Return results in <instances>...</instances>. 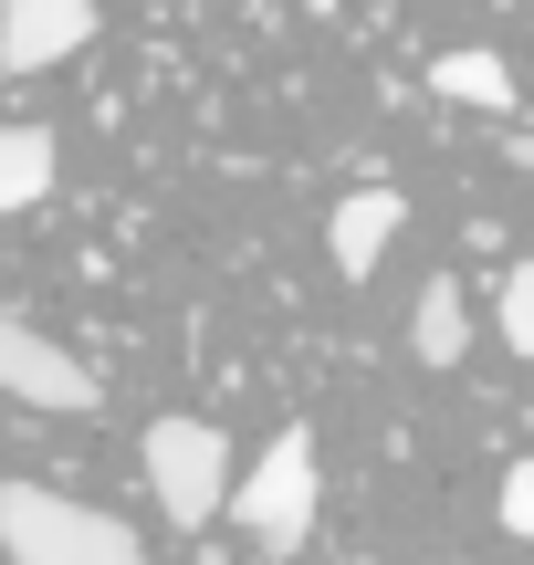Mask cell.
<instances>
[{
  "instance_id": "1",
  "label": "cell",
  "mask_w": 534,
  "mask_h": 565,
  "mask_svg": "<svg viewBox=\"0 0 534 565\" xmlns=\"http://www.w3.org/2000/svg\"><path fill=\"white\" fill-rule=\"evenodd\" d=\"M0 555L11 565H147V545L105 503H74L53 482H0Z\"/></svg>"
},
{
  "instance_id": "2",
  "label": "cell",
  "mask_w": 534,
  "mask_h": 565,
  "mask_svg": "<svg viewBox=\"0 0 534 565\" xmlns=\"http://www.w3.org/2000/svg\"><path fill=\"white\" fill-rule=\"evenodd\" d=\"M231 524L273 555H293L314 534V429H273L263 440V461L231 482Z\"/></svg>"
},
{
  "instance_id": "3",
  "label": "cell",
  "mask_w": 534,
  "mask_h": 565,
  "mask_svg": "<svg viewBox=\"0 0 534 565\" xmlns=\"http://www.w3.org/2000/svg\"><path fill=\"white\" fill-rule=\"evenodd\" d=\"M147 492H158L168 524H210L231 503V440L210 419H147Z\"/></svg>"
},
{
  "instance_id": "4",
  "label": "cell",
  "mask_w": 534,
  "mask_h": 565,
  "mask_svg": "<svg viewBox=\"0 0 534 565\" xmlns=\"http://www.w3.org/2000/svg\"><path fill=\"white\" fill-rule=\"evenodd\" d=\"M0 398L21 408H63V419H84V408H105V377L74 356L63 335H42V324L0 315Z\"/></svg>"
},
{
  "instance_id": "5",
  "label": "cell",
  "mask_w": 534,
  "mask_h": 565,
  "mask_svg": "<svg viewBox=\"0 0 534 565\" xmlns=\"http://www.w3.org/2000/svg\"><path fill=\"white\" fill-rule=\"evenodd\" d=\"M95 42V0H0V74H53Z\"/></svg>"
},
{
  "instance_id": "6",
  "label": "cell",
  "mask_w": 534,
  "mask_h": 565,
  "mask_svg": "<svg viewBox=\"0 0 534 565\" xmlns=\"http://www.w3.org/2000/svg\"><path fill=\"white\" fill-rule=\"evenodd\" d=\"M398 221H409V200H398V189H346V200H335V221H325V252H335V273H346V282H367L377 263H388Z\"/></svg>"
},
{
  "instance_id": "7",
  "label": "cell",
  "mask_w": 534,
  "mask_h": 565,
  "mask_svg": "<svg viewBox=\"0 0 534 565\" xmlns=\"http://www.w3.org/2000/svg\"><path fill=\"white\" fill-rule=\"evenodd\" d=\"M409 356L419 366H461V356H472V303H461L451 273L419 282V303H409Z\"/></svg>"
},
{
  "instance_id": "8",
  "label": "cell",
  "mask_w": 534,
  "mask_h": 565,
  "mask_svg": "<svg viewBox=\"0 0 534 565\" xmlns=\"http://www.w3.org/2000/svg\"><path fill=\"white\" fill-rule=\"evenodd\" d=\"M430 95L482 105V116H514L524 84H514V63H503V53H472V42H461V53H440V63H430Z\"/></svg>"
},
{
  "instance_id": "9",
  "label": "cell",
  "mask_w": 534,
  "mask_h": 565,
  "mask_svg": "<svg viewBox=\"0 0 534 565\" xmlns=\"http://www.w3.org/2000/svg\"><path fill=\"white\" fill-rule=\"evenodd\" d=\"M53 200V126H0V221Z\"/></svg>"
},
{
  "instance_id": "10",
  "label": "cell",
  "mask_w": 534,
  "mask_h": 565,
  "mask_svg": "<svg viewBox=\"0 0 534 565\" xmlns=\"http://www.w3.org/2000/svg\"><path fill=\"white\" fill-rule=\"evenodd\" d=\"M493 324H503V345H514V356H534V263H514V273H503Z\"/></svg>"
},
{
  "instance_id": "11",
  "label": "cell",
  "mask_w": 534,
  "mask_h": 565,
  "mask_svg": "<svg viewBox=\"0 0 534 565\" xmlns=\"http://www.w3.org/2000/svg\"><path fill=\"white\" fill-rule=\"evenodd\" d=\"M503 534H514V545H534V461L503 471Z\"/></svg>"
},
{
  "instance_id": "12",
  "label": "cell",
  "mask_w": 534,
  "mask_h": 565,
  "mask_svg": "<svg viewBox=\"0 0 534 565\" xmlns=\"http://www.w3.org/2000/svg\"><path fill=\"white\" fill-rule=\"evenodd\" d=\"M503 158H514L524 179H534V126H514V137H503Z\"/></svg>"
}]
</instances>
